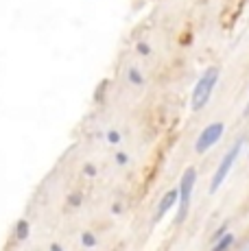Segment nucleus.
Listing matches in <instances>:
<instances>
[{"mask_svg":"<svg viewBox=\"0 0 249 251\" xmlns=\"http://www.w3.org/2000/svg\"><path fill=\"white\" fill-rule=\"evenodd\" d=\"M217 81H219V70L217 68H208V70L204 72V77L197 81V85H195V90H192V109H201L205 103L210 101V96H212V90H214V85H217Z\"/></svg>","mask_w":249,"mask_h":251,"instance_id":"f257e3e1","label":"nucleus"},{"mask_svg":"<svg viewBox=\"0 0 249 251\" xmlns=\"http://www.w3.org/2000/svg\"><path fill=\"white\" fill-rule=\"evenodd\" d=\"M195 181H197V170L195 168H188L184 175H181L180 181V212H177V223L184 221L188 208H190V197H192V188H195Z\"/></svg>","mask_w":249,"mask_h":251,"instance_id":"f03ea898","label":"nucleus"},{"mask_svg":"<svg viewBox=\"0 0 249 251\" xmlns=\"http://www.w3.org/2000/svg\"><path fill=\"white\" fill-rule=\"evenodd\" d=\"M241 146H243V142H236L227 153H225V157L221 160L217 173H214V177H212V186H210V192H217V190L221 188V184L225 181V177H227V173H229V168L234 166V162H236L238 153H241Z\"/></svg>","mask_w":249,"mask_h":251,"instance_id":"7ed1b4c3","label":"nucleus"},{"mask_svg":"<svg viewBox=\"0 0 249 251\" xmlns=\"http://www.w3.org/2000/svg\"><path fill=\"white\" fill-rule=\"evenodd\" d=\"M223 131H225L223 123H212V125H208V127H205L204 131L199 133V138H197L195 151H197V153H205L210 146H214V144L221 140Z\"/></svg>","mask_w":249,"mask_h":251,"instance_id":"20e7f679","label":"nucleus"},{"mask_svg":"<svg viewBox=\"0 0 249 251\" xmlns=\"http://www.w3.org/2000/svg\"><path fill=\"white\" fill-rule=\"evenodd\" d=\"M175 203H180V188H177V190H168V192L162 197V201H159V208H158V212H156V218H153V225L162 221L164 214H166V212L171 210Z\"/></svg>","mask_w":249,"mask_h":251,"instance_id":"39448f33","label":"nucleus"},{"mask_svg":"<svg viewBox=\"0 0 249 251\" xmlns=\"http://www.w3.org/2000/svg\"><path fill=\"white\" fill-rule=\"evenodd\" d=\"M127 79H129L131 85H142V83H144L142 72H140L138 68H129V72H127Z\"/></svg>","mask_w":249,"mask_h":251,"instance_id":"423d86ee","label":"nucleus"},{"mask_svg":"<svg viewBox=\"0 0 249 251\" xmlns=\"http://www.w3.org/2000/svg\"><path fill=\"white\" fill-rule=\"evenodd\" d=\"M232 243H234V236H232V234H225L223 238L217 240V245H214L212 251H227V247H229Z\"/></svg>","mask_w":249,"mask_h":251,"instance_id":"0eeeda50","label":"nucleus"},{"mask_svg":"<svg viewBox=\"0 0 249 251\" xmlns=\"http://www.w3.org/2000/svg\"><path fill=\"white\" fill-rule=\"evenodd\" d=\"M29 236V221H20L16 225V238L18 240H24Z\"/></svg>","mask_w":249,"mask_h":251,"instance_id":"6e6552de","label":"nucleus"},{"mask_svg":"<svg viewBox=\"0 0 249 251\" xmlns=\"http://www.w3.org/2000/svg\"><path fill=\"white\" fill-rule=\"evenodd\" d=\"M81 243L86 245V247H94V245H96V240H94V234H90V231H86V234L81 236Z\"/></svg>","mask_w":249,"mask_h":251,"instance_id":"1a4fd4ad","label":"nucleus"},{"mask_svg":"<svg viewBox=\"0 0 249 251\" xmlns=\"http://www.w3.org/2000/svg\"><path fill=\"white\" fill-rule=\"evenodd\" d=\"M107 142H110V144L120 142V133H118V131H110V136H107Z\"/></svg>","mask_w":249,"mask_h":251,"instance_id":"9d476101","label":"nucleus"},{"mask_svg":"<svg viewBox=\"0 0 249 251\" xmlns=\"http://www.w3.org/2000/svg\"><path fill=\"white\" fill-rule=\"evenodd\" d=\"M138 53L140 55H149V53H151V48H149L147 42H140V44H138Z\"/></svg>","mask_w":249,"mask_h":251,"instance_id":"9b49d317","label":"nucleus"},{"mask_svg":"<svg viewBox=\"0 0 249 251\" xmlns=\"http://www.w3.org/2000/svg\"><path fill=\"white\" fill-rule=\"evenodd\" d=\"M116 160H118L120 164H125V162H127V155H125V153H116Z\"/></svg>","mask_w":249,"mask_h":251,"instance_id":"f8f14e48","label":"nucleus"},{"mask_svg":"<svg viewBox=\"0 0 249 251\" xmlns=\"http://www.w3.org/2000/svg\"><path fill=\"white\" fill-rule=\"evenodd\" d=\"M70 201H72V206H79V194H72V197H70Z\"/></svg>","mask_w":249,"mask_h":251,"instance_id":"ddd939ff","label":"nucleus"},{"mask_svg":"<svg viewBox=\"0 0 249 251\" xmlns=\"http://www.w3.org/2000/svg\"><path fill=\"white\" fill-rule=\"evenodd\" d=\"M86 173L88 175H94V166H86Z\"/></svg>","mask_w":249,"mask_h":251,"instance_id":"4468645a","label":"nucleus"},{"mask_svg":"<svg viewBox=\"0 0 249 251\" xmlns=\"http://www.w3.org/2000/svg\"><path fill=\"white\" fill-rule=\"evenodd\" d=\"M50 249H53V251H62V249H59V245H53V247H50Z\"/></svg>","mask_w":249,"mask_h":251,"instance_id":"2eb2a0df","label":"nucleus"},{"mask_svg":"<svg viewBox=\"0 0 249 251\" xmlns=\"http://www.w3.org/2000/svg\"><path fill=\"white\" fill-rule=\"evenodd\" d=\"M247 111H249V105H247Z\"/></svg>","mask_w":249,"mask_h":251,"instance_id":"dca6fc26","label":"nucleus"}]
</instances>
